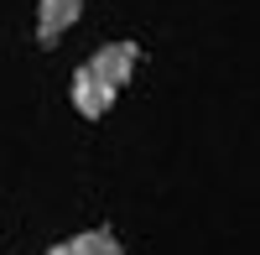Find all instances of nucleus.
<instances>
[{"instance_id": "f257e3e1", "label": "nucleus", "mask_w": 260, "mask_h": 255, "mask_svg": "<svg viewBox=\"0 0 260 255\" xmlns=\"http://www.w3.org/2000/svg\"><path fill=\"white\" fill-rule=\"evenodd\" d=\"M136 57H141L136 42H110V47H99L73 73V110L83 120H104L110 104L120 99V89L130 83V73H136Z\"/></svg>"}, {"instance_id": "f03ea898", "label": "nucleus", "mask_w": 260, "mask_h": 255, "mask_svg": "<svg viewBox=\"0 0 260 255\" xmlns=\"http://www.w3.org/2000/svg\"><path fill=\"white\" fill-rule=\"evenodd\" d=\"M78 11H83V0H37V42L57 47L62 31L78 21Z\"/></svg>"}, {"instance_id": "7ed1b4c3", "label": "nucleus", "mask_w": 260, "mask_h": 255, "mask_svg": "<svg viewBox=\"0 0 260 255\" xmlns=\"http://www.w3.org/2000/svg\"><path fill=\"white\" fill-rule=\"evenodd\" d=\"M47 255H125V245L110 235V229H83V235H73V240L52 245Z\"/></svg>"}]
</instances>
